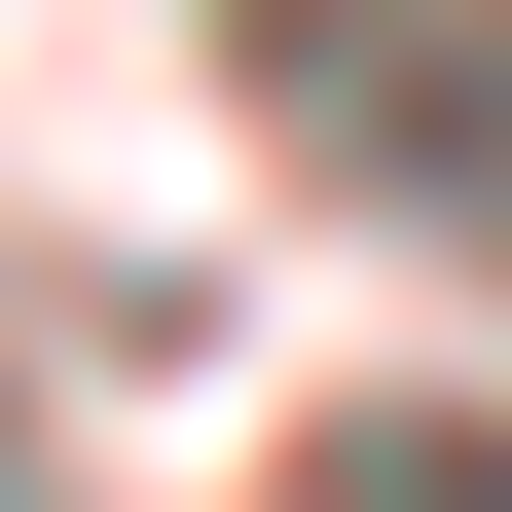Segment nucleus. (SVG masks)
I'll use <instances>...</instances> for the list:
<instances>
[{
	"label": "nucleus",
	"instance_id": "1",
	"mask_svg": "<svg viewBox=\"0 0 512 512\" xmlns=\"http://www.w3.org/2000/svg\"><path fill=\"white\" fill-rule=\"evenodd\" d=\"M293 74L366 110V183H512V0H293Z\"/></svg>",
	"mask_w": 512,
	"mask_h": 512
},
{
	"label": "nucleus",
	"instance_id": "2",
	"mask_svg": "<svg viewBox=\"0 0 512 512\" xmlns=\"http://www.w3.org/2000/svg\"><path fill=\"white\" fill-rule=\"evenodd\" d=\"M330 512H512V439H476V403H403V439H330Z\"/></svg>",
	"mask_w": 512,
	"mask_h": 512
}]
</instances>
